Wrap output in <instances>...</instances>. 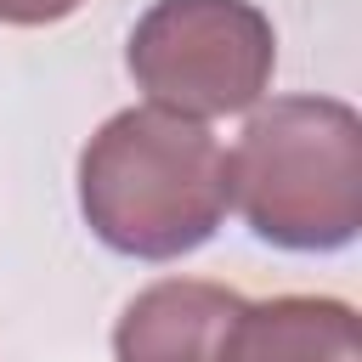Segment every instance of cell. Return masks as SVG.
Wrapping results in <instances>:
<instances>
[{
	"label": "cell",
	"instance_id": "1",
	"mask_svg": "<svg viewBox=\"0 0 362 362\" xmlns=\"http://www.w3.org/2000/svg\"><path fill=\"white\" fill-rule=\"evenodd\" d=\"M226 209V147L198 119L164 107H124L79 153V215L113 255H192L215 238Z\"/></svg>",
	"mask_w": 362,
	"mask_h": 362
},
{
	"label": "cell",
	"instance_id": "2",
	"mask_svg": "<svg viewBox=\"0 0 362 362\" xmlns=\"http://www.w3.org/2000/svg\"><path fill=\"white\" fill-rule=\"evenodd\" d=\"M249 232L288 255H334L362 232V113L339 96H272L226 153Z\"/></svg>",
	"mask_w": 362,
	"mask_h": 362
},
{
	"label": "cell",
	"instance_id": "3",
	"mask_svg": "<svg viewBox=\"0 0 362 362\" xmlns=\"http://www.w3.org/2000/svg\"><path fill=\"white\" fill-rule=\"evenodd\" d=\"M124 68L147 107L204 124L266 96L277 34L255 0H153L130 28Z\"/></svg>",
	"mask_w": 362,
	"mask_h": 362
},
{
	"label": "cell",
	"instance_id": "4",
	"mask_svg": "<svg viewBox=\"0 0 362 362\" xmlns=\"http://www.w3.org/2000/svg\"><path fill=\"white\" fill-rule=\"evenodd\" d=\"M243 294L209 277L147 283L113 322V362H238Z\"/></svg>",
	"mask_w": 362,
	"mask_h": 362
},
{
	"label": "cell",
	"instance_id": "5",
	"mask_svg": "<svg viewBox=\"0 0 362 362\" xmlns=\"http://www.w3.org/2000/svg\"><path fill=\"white\" fill-rule=\"evenodd\" d=\"M238 362H362L356 311L334 294L249 300L238 322Z\"/></svg>",
	"mask_w": 362,
	"mask_h": 362
},
{
	"label": "cell",
	"instance_id": "6",
	"mask_svg": "<svg viewBox=\"0 0 362 362\" xmlns=\"http://www.w3.org/2000/svg\"><path fill=\"white\" fill-rule=\"evenodd\" d=\"M85 0H0V23L6 28H45V23H62L74 17Z\"/></svg>",
	"mask_w": 362,
	"mask_h": 362
}]
</instances>
